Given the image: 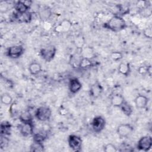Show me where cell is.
<instances>
[{
  "mask_svg": "<svg viewBox=\"0 0 152 152\" xmlns=\"http://www.w3.org/2000/svg\"><path fill=\"white\" fill-rule=\"evenodd\" d=\"M103 150L105 152H116L118 149L114 144L112 143H108L103 147Z\"/></svg>",
  "mask_w": 152,
  "mask_h": 152,
  "instance_id": "obj_27",
  "label": "cell"
},
{
  "mask_svg": "<svg viewBox=\"0 0 152 152\" xmlns=\"http://www.w3.org/2000/svg\"><path fill=\"white\" fill-rule=\"evenodd\" d=\"M28 71L32 75H36L42 71L41 65L36 62H33L28 65Z\"/></svg>",
  "mask_w": 152,
  "mask_h": 152,
  "instance_id": "obj_18",
  "label": "cell"
},
{
  "mask_svg": "<svg viewBox=\"0 0 152 152\" xmlns=\"http://www.w3.org/2000/svg\"><path fill=\"white\" fill-rule=\"evenodd\" d=\"M82 87L81 82L77 78H72L69 83V90L72 93H76L80 90Z\"/></svg>",
  "mask_w": 152,
  "mask_h": 152,
  "instance_id": "obj_16",
  "label": "cell"
},
{
  "mask_svg": "<svg viewBox=\"0 0 152 152\" xmlns=\"http://www.w3.org/2000/svg\"><path fill=\"white\" fill-rule=\"evenodd\" d=\"M144 36L147 39H151L152 37V29L151 27H146L143 30Z\"/></svg>",
  "mask_w": 152,
  "mask_h": 152,
  "instance_id": "obj_31",
  "label": "cell"
},
{
  "mask_svg": "<svg viewBox=\"0 0 152 152\" xmlns=\"http://www.w3.org/2000/svg\"><path fill=\"white\" fill-rule=\"evenodd\" d=\"M119 73L121 74L124 75V76H128L130 71H131V68L129 66V64L128 63H125V62H121L118 66V68Z\"/></svg>",
  "mask_w": 152,
  "mask_h": 152,
  "instance_id": "obj_17",
  "label": "cell"
},
{
  "mask_svg": "<svg viewBox=\"0 0 152 152\" xmlns=\"http://www.w3.org/2000/svg\"><path fill=\"white\" fill-rule=\"evenodd\" d=\"M152 145V139L151 136L146 135L142 137L138 141L137 148L139 150L147 151H148Z\"/></svg>",
  "mask_w": 152,
  "mask_h": 152,
  "instance_id": "obj_4",
  "label": "cell"
},
{
  "mask_svg": "<svg viewBox=\"0 0 152 152\" xmlns=\"http://www.w3.org/2000/svg\"><path fill=\"white\" fill-rule=\"evenodd\" d=\"M148 66L147 65H141L137 69L138 72L141 75H145L148 73Z\"/></svg>",
  "mask_w": 152,
  "mask_h": 152,
  "instance_id": "obj_32",
  "label": "cell"
},
{
  "mask_svg": "<svg viewBox=\"0 0 152 152\" xmlns=\"http://www.w3.org/2000/svg\"><path fill=\"white\" fill-rule=\"evenodd\" d=\"M105 119L101 116H97L93 118L91 122V127L95 132H100L105 127Z\"/></svg>",
  "mask_w": 152,
  "mask_h": 152,
  "instance_id": "obj_7",
  "label": "cell"
},
{
  "mask_svg": "<svg viewBox=\"0 0 152 152\" xmlns=\"http://www.w3.org/2000/svg\"><path fill=\"white\" fill-rule=\"evenodd\" d=\"M120 108L124 114L127 116H129L133 112L131 106L126 101L124 102V103L121 106Z\"/></svg>",
  "mask_w": 152,
  "mask_h": 152,
  "instance_id": "obj_21",
  "label": "cell"
},
{
  "mask_svg": "<svg viewBox=\"0 0 152 152\" xmlns=\"http://www.w3.org/2000/svg\"><path fill=\"white\" fill-rule=\"evenodd\" d=\"M147 74H148L149 75H151V65H149L148 66V73H147Z\"/></svg>",
  "mask_w": 152,
  "mask_h": 152,
  "instance_id": "obj_34",
  "label": "cell"
},
{
  "mask_svg": "<svg viewBox=\"0 0 152 152\" xmlns=\"http://www.w3.org/2000/svg\"><path fill=\"white\" fill-rule=\"evenodd\" d=\"M81 54L83 58H87L90 59L93 56L94 52L92 48H91L90 47H86V48L81 49Z\"/></svg>",
  "mask_w": 152,
  "mask_h": 152,
  "instance_id": "obj_24",
  "label": "cell"
},
{
  "mask_svg": "<svg viewBox=\"0 0 152 152\" xmlns=\"http://www.w3.org/2000/svg\"><path fill=\"white\" fill-rule=\"evenodd\" d=\"M133 127L129 124H124L119 125L117 128V134L118 136L122 138H126L129 136L133 131Z\"/></svg>",
  "mask_w": 152,
  "mask_h": 152,
  "instance_id": "obj_5",
  "label": "cell"
},
{
  "mask_svg": "<svg viewBox=\"0 0 152 152\" xmlns=\"http://www.w3.org/2000/svg\"><path fill=\"white\" fill-rule=\"evenodd\" d=\"M20 131L23 137H28L33 134V125L32 122L23 123L20 127Z\"/></svg>",
  "mask_w": 152,
  "mask_h": 152,
  "instance_id": "obj_12",
  "label": "cell"
},
{
  "mask_svg": "<svg viewBox=\"0 0 152 152\" xmlns=\"http://www.w3.org/2000/svg\"><path fill=\"white\" fill-rule=\"evenodd\" d=\"M24 53V48L21 45H14L10 47L7 50V56L12 59L20 57Z\"/></svg>",
  "mask_w": 152,
  "mask_h": 152,
  "instance_id": "obj_8",
  "label": "cell"
},
{
  "mask_svg": "<svg viewBox=\"0 0 152 152\" xmlns=\"http://www.w3.org/2000/svg\"><path fill=\"white\" fill-rule=\"evenodd\" d=\"M72 27V23L67 19H64L55 27V31L58 33H64L68 31Z\"/></svg>",
  "mask_w": 152,
  "mask_h": 152,
  "instance_id": "obj_11",
  "label": "cell"
},
{
  "mask_svg": "<svg viewBox=\"0 0 152 152\" xmlns=\"http://www.w3.org/2000/svg\"><path fill=\"white\" fill-rule=\"evenodd\" d=\"M38 14L40 20L45 21L50 18L52 14V12L51 8L49 7L43 6L39 8Z\"/></svg>",
  "mask_w": 152,
  "mask_h": 152,
  "instance_id": "obj_10",
  "label": "cell"
},
{
  "mask_svg": "<svg viewBox=\"0 0 152 152\" xmlns=\"http://www.w3.org/2000/svg\"><path fill=\"white\" fill-rule=\"evenodd\" d=\"M11 125L8 121H3L1 124V133L2 135H9L10 134Z\"/></svg>",
  "mask_w": 152,
  "mask_h": 152,
  "instance_id": "obj_22",
  "label": "cell"
},
{
  "mask_svg": "<svg viewBox=\"0 0 152 152\" xmlns=\"http://www.w3.org/2000/svg\"><path fill=\"white\" fill-rule=\"evenodd\" d=\"M104 26L113 31H120L126 27V23L122 17L114 15L105 23Z\"/></svg>",
  "mask_w": 152,
  "mask_h": 152,
  "instance_id": "obj_1",
  "label": "cell"
},
{
  "mask_svg": "<svg viewBox=\"0 0 152 152\" xmlns=\"http://www.w3.org/2000/svg\"><path fill=\"white\" fill-rule=\"evenodd\" d=\"M1 102L4 105H11L12 103V97L9 93H4L1 96Z\"/></svg>",
  "mask_w": 152,
  "mask_h": 152,
  "instance_id": "obj_23",
  "label": "cell"
},
{
  "mask_svg": "<svg viewBox=\"0 0 152 152\" xmlns=\"http://www.w3.org/2000/svg\"><path fill=\"white\" fill-rule=\"evenodd\" d=\"M110 58H112V59L114 61H119L120 60H121L123 58V55L121 52H118V51H115V52H112L110 53Z\"/></svg>",
  "mask_w": 152,
  "mask_h": 152,
  "instance_id": "obj_26",
  "label": "cell"
},
{
  "mask_svg": "<svg viewBox=\"0 0 152 152\" xmlns=\"http://www.w3.org/2000/svg\"><path fill=\"white\" fill-rule=\"evenodd\" d=\"M10 112V113H11V115L12 116H16V115H18V109L17 108V104L13 102L11 104Z\"/></svg>",
  "mask_w": 152,
  "mask_h": 152,
  "instance_id": "obj_30",
  "label": "cell"
},
{
  "mask_svg": "<svg viewBox=\"0 0 152 152\" xmlns=\"http://www.w3.org/2000/svg\"><path fill=\"white\" fill-rule=\"evenodd\" d=\"M9 143V140L7 137H6L5 135H2L1 137L0 140V146L1 148H6Z\"/></svg>",
  "mask_w": 152,
  "mask_h": 152,
  "instance_id": "obj_29",
  "label": "cell"
},
{
  "mask_svg": "<svg viewBox=\"0 0 152 152\" xmlns=\"http://www.w3.org/2000/svg\"><path fill=\"white\" fill-rule=\"evenodd\" d=\"M125 101V98L122 94H113L110 99L111 105L115 107H120Z\"/></svg>",
  "mask_w": 152,
  "mask_h": 152,
  "instance_id": "obj_15",
  "label": "cell"
},
{
  "mask_svg": "<svg viewBox=\"0 0 152 152\" xmlns=\"http://www.w3.org/2000/svg\"><path fill=\"white\" fill-rule=\"evenodd\" d=\"M80 42L81 43L84 44V39L83 37H81V36H78L75 39V45H76V46L77 47L78 49H82L83 48V45L80 43Z\"/></svg>",
  "mask_w": 152,
  "mask_h": 152,
  "instance_id": "obj_33",
  "label": "cell"
},
{
  "mask_svg": "<svg viewBox=\"0 0 152 152\" xmlns=\"http://www.w3.org/2000/svg\"><path fill=\"white\" fill-rule=\"evenodd\" d=\"M103 91V87L101 84L98 83L96 82L93 83L90 88V95L91 97L96 99L99 97Z\"/></svg>",
  "mask_w": 152,
  "mask_h": 152,
  "instance_id": "obj_13",
  "label": "cell"
},
{
  "mask_svg": "<svg viewBox=\"0 0 152 152\" xmlns=\"http://www.w3.org/2000/svg\"><path fill=\"white\" fill-rule=\"evenodd\" d=\"M91 65H92V62L90 59L82 57L79 63L78 67L81 69H86L90 67Z\"/></svg>",
  "mask_w": 152,
  "mask_h": 152,
  "instance_id": "obj_25",
  "label": "cell"
},
{
  "mask_svg": "<svg viewBox=\"0 0 152 152\" xmlns=\"http://www.w3.org/2000/svg\"><path fill=\"white\" fill-rule=\"evenodd\" d=\"M32 2L30 1H19L15 4L14 8L17 14H23L28 11Z\"/></svg>",
  "mask_w": 152,
  "mask_h": 152,
  "instance_id": "obj_9",
  "label": "cell"
},
{
  "mask_svg": "<svg viewBox=\"0 0 152 152\" xmlns=\"http://www.w3.org/2000/svg\"><path fill=\"white\" fill-rule=\"evenodd\" d=\"M69 147L74 151H80L81 148L82 140L81 138L76 135H71L68 137V140Z\"/></svg>",
  "mask_w": 152,
  "mask_h": 152,
  "instance_id": "obj_6",
  "label": "cell"
},
{
  "mask_svg": "<svg viewBox=\"0 0 152 152\" xmlns=\"http://www.w3.org/2000/svg\"><path fill=\"white\" fill-rule=\"evenodd\" d=\"M19 119L22 123L32 122V116L28 110L22 112L19 115Z\"/></svg>",
  "mask_w": 152,
  "mask_h": 152,
  "instance_id": "obj_19",
  "label": "cell"
},
{
  "mask_svg": "<svg viewBox=\"0 0 152 152\" xmlns=\"http://www.w3.org/2000/svg\"><path fill=\"white\" fill-rule=\"evenodd\" d=\"M56 48L53 45H50L42 48L40 51V55L45 61L50 62L54 58L56 55Z\"/></svg>",
  "mask_w": 152,
  "mask_h": 152,
  "instance_id": "obj_3",
  "label": "cell"
},
{
  "mask_svg": "<svg viewBox=\"0 0 152 152\" xmlns=\"http://www.w3.org/2000/svg\"><path fill=\"white\" fill-rule=\"evenodd\" d=\"M148 99L142 94H139L134 99L135 105L138 109L145 108L148 103Z\"/></svg>",
  "mask_w": 152,
  "mask_h": 152,
  "instance_id": "obj_14",
  "label": "cell"
},
{
  "mask_svg": "<svg viewBox=\"0 0 152 152\" xmlns=\"http://www.w3.org/2000/svg\"><path fill=\"white\" fill-rule=\"evenodd\" d=\"M45 136L41 133H36L33 135V141L43 142L45 141Z\"/></svg>",
  "mask_w": 152,
  "mask_h": 152,
  "instance_id": "obj_28",
  "label": "cell"
},
{
  "mask_svg": "<svg viewBox=\"0 0 152 152\" xmlns=\"http://www.w3.org/2000/svg\"><path fill=\"white\" fill-rule=\"evenodd\" d=\"M52 115V111L49 107L41 106L37 108L35 112L36 118L40 121H48Z\"/></svg>",
  "mask_w": 152,
  "mask_h": 152,
  "instance_id": "obj_2",
  "label": "cell"
},
{
  "mask_svg": "<svg viewBox=\"0 0 152 152\" xmlns=\"http://www.w3.org/2000/svg\"><path fill=\"white\" fill-rule=\"evenodd\" d=\"M45 150V147L43 142L33 141L30 145V151L32 152H42Z\"/></svg>",
  "mask_w": 152,
  "mask_h": 152,
  "instance_id": "obj_20",
  "label": "cell"
}]
</instances>
